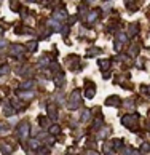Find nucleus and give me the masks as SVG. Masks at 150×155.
<instances>
[]
</instances>
